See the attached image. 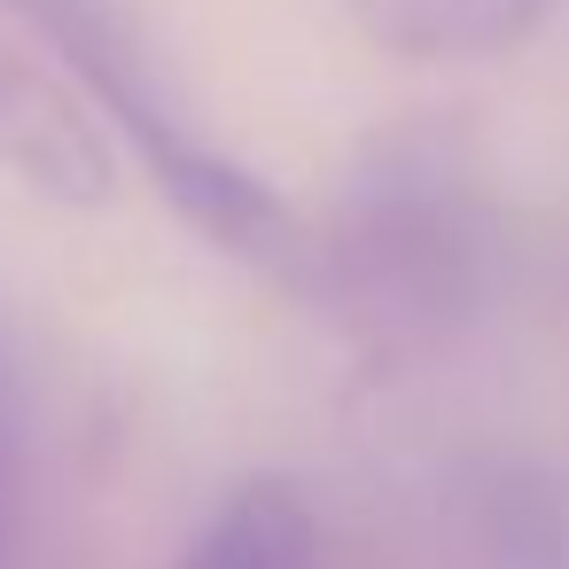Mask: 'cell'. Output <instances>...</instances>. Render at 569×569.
I'll use <instances>...</instances> for the list:
<instances>
[{
  "label": "cell",
  "instance_id": "3957f363",
  "mask_svg": "<svg viewBox=\"0 0 569 569\" xmlns=\"http://www.w3.org/2000/svg\"><path fill=\"white\" fill-rule=\"evenodd\" d=\"M460 569H569V476L522 452H476L445 476Z\"/></svg>",
  "mask_w": 569,
  "mask_h": 569
},
{
  "label": "cell",
  "instance_id": "277c9868",
  "mask_svg": "<svg viewBox=\"0 0 569 569\" xmlns=\"http://www.w3.org/2000/svg\"><path fill=\"white\" fill-rule=\"evenodd\" d=\"M0 172L71 211H94L118 196V157L102 126L79 110V94L56 71L17 56L9 40H0Z\"/></svg>",
  "mask_w": 569,
  "mask_h": 569
},
{
  "label": "cell",
  "instance_id": "6da1fadb",
  "mask_svg": "<svg viewBox=\"0 0 569 569\" xmlns=\"http://www.w3.org/2000/svg\"><path fill=\"white\" fill-rule=\"evenodd\" d=\"M297 281L382 367L445 351L499 281V219L468 149L437 126L382 133L305 234Z\"/></svg>",
  "mask_w": 569,
  "mask_h": 569
},
{
  "label": "cell",
  "instance_id": "8992f818",
  "mask_svg": "<svg viewBox=\"0 0 569 569\" xmlns=\"http://www.w3.org/2000/svg\"><path fill=\"white\" fill-rule=\"evenodd\" d=\"M180 569H320V530L305 491L289 476L234 483L196 530V546L180 553Z\"/></svg>",
  "mask_w": 569,
  "mask_h": 569
},
{
  "label": "cell",
  "instance_id": "5b68a950",
  "mask_svg": "<svg viewBox=\"0 0 569 569\" xmlns=\"http://www.w3.org/2000/svg\"><path fill=\"white\" fill-rule=\"evenodd\" d=\"M359 32L406 63H491L515 56L546 0H351Z\"/></svg>",
  "mask_w": 569,
  "mask_h": 569
},
{
  "label": "cell",
  "instance_id": "52a82bcc",
  "mask_svg": "<svg viewBox=\"0 0 569 569\" xmlns=\"http://www.w3.org/2000/svg\"><path fill=\"white\" fill-rule=\"evenodd\" d=\"M0 569H48L40 553V460H32V406L24 367L0 336Z\"/></svg>",
  "mask_w": 569,
  "mask_h": 569
},
{
  "label": "cell",
  "instance_id": "7a4b0ae2",
  "mask_svg": "<svg viewBox=\"0 0 569 569\" xmlns=\"http://www.w3.org/2000/svg\"><path fill=\"white\" fill-rule=\"evenodd\" d=\"M17 9H24V24L63 56V71L94 94V110L126 133V149H141L157 196H164L203 242H219V250H234V258L273 266V273L297 281L305 234H297L289 203L180 110V94L164 87V71L149 63V48L133 40V24L110 9V0H17Z\"/></svg>",
  "mask_w": 569,
  "mask_h": 569
}]
</instances>
